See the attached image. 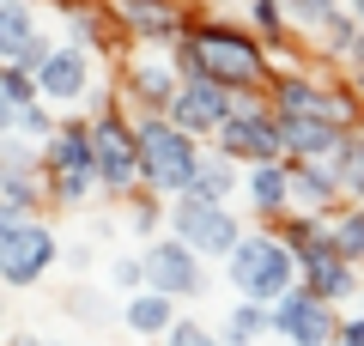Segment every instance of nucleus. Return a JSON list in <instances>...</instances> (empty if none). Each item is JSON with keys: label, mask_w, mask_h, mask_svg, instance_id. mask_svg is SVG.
Returning a JSON list of instances; mask_svg holds the SVG:
<instances>
[{"label": "nucleus", "mask_w": 364, "mask_h": 346, "mask_svg": "<svg viewBox=\"0 0 364 346\" xmlns=\"http://www.w3.org/2000/svg\"><path fill=\"white\" fill-rule=\"evenodd\" d=\"M176 73L182 79H219V85H231V91H249V85L267 79V55H261V43L243 37L237 25L195 19V25H182Z\"/></svg>", "instance_id": "obj_1"}, {"label": "nucleus", "mask_w": 364, "mask_h": 346, "mask_svg": "<svg viewBox=\"0 0 364 346\" xmlns=\"http://www.w3.org/2000/svg\"><path fill=\"white\" fill-rule=\"evenodd\" d=\"M225 273H231L237 298H249V304H273V298H286L291 280H298V256H291L286 237L255 231V237H243V243L225 256Z\"/></svg>", "instance_id": "obj_2"}, {"label": "nucleus", "mask_w": 364, "mask_h": 346, "mask_svg": "<svg viewBox=\"0 0 364 346\" xmlns=\"http://www.w3.org/2000/svg\"><path fill=\"white\" fill-rule=\"evenodd\" d=\"M134 146H140V177L164 194H182L195 182L200 158H207V152H195V134H182L170 115H146L134 128Z\"/></svg>", "instance_id": "obj_3"}, {"label": "nucleus", "mask_w": 364, "mask_h": 346, "mask_svg": "<svg viewBox=\"0 0 364 346\" xmlns=\"http://www.w3.org/2000/svg\"><path fill=\"white\" fill-rule=\"evenodd\" d=\"M170 225H176V243H188L195 256H231L237 243H243V225H237V213L225 201H213V194H195L182 189L176 213H170Z\"/></svg>", "instance_id": "obj_4"}, {"label": "nucleus", "mask_w": 364, "mask_h": 346, "mask_svg": "<svg viewBox=\"0 0 364 346\" xmlns=\"http://www.w3.org/2000/svg\"><path fill=\"white\" fill-rule=\"evenodd\" d=\"M267 328L279 334V340H291V346H334L340 316H334V304H322V298L310 292V285H291L286 298L267 304Z\"/></svg>", "instance_id": "obj_5"}, {"label": "nucleus", "mask_w": 364, "mask_h": 346, "mask_svg": "<svg viewBox=\"0 0 364 346\" xmlns=\"http://www.w3.org/2000/svg\"><path fill=\"white\" fill-rule=\"evenodd\" d=\"M219 152L231 158V164H273V158L286 152V140H279V115L255 110V103H237V110L219 122Z\"/></svg>", "instance_id": "obj_6"}, {"label": "nucleus", "mask_w": 364, "mask_h": 346, "mask_svg": "<svg viewBox=\"0 0 364 346\" xmlns=\"http://www.w3.org/2000/svg\"><path fill=\"white\" fill-rule=\"evenodd\" d=\"M43 177H49V189L61 194V201H85L91 189H97V164H91V128L79 122V128H61L49 140V152H43Z\"/></svg>", "instance_id": "obj_7"}, {"label": "nucleus", "mask_w": 364, "mask_h": 346, "mask_svg": "<svg viewBox=\"0 0 364 346\" xmlns=\"http://www.w3.org/2000/svg\"><path fill=\"white\" fill-rule=\"evenodd\" d=\"M55 256H61L55 231L37 225V219H25L18 231L0 237V285H37L43 273L55 268Z\"/></svg>", "instance_id": "obj_8"}, {"label": "nucleus", "mask_w": 364, "mask_h": 346, "mask_svg": "<svg viewBox=\"0 0 364 346\" xmlns=\"http://www.w3.org/2000/svg\"><path fill=\"white\" fill-rule=\"evenodd\" d=\"M91 128V164H97V182L104 189H128L134 177H140V146H134V128L122 122L116 110H104L97 122H85Z\"/></svg>", "instance_id": "obj_9"}, {"label": "nucleus", "mask_w": 364, "mask_h": 346, "mask_svg": "<svg viewBox=\"0 0 364 346\" xmlns=\"http://www.w3.org/2000/svg\"><path fill=\"white\" fill-rule=\"evenodd\" d=\"M140 268H146V285L164 298H200L207 292V273H200V256L188 243H176V237H164V243H146L140 249Z\"/></svg>", "instance_id": "obj_10"}, {"label": "nucleus", "mask_w": 364, "mask_h": 346, "mask_svg": "<svg viewBox=\"0 0 364 346\" xmlns=\"http://www.w3.org/2000/svg\"><path fill=\"white\" fill-rule=\"evenodd\" d=\"M231 110H237V91L231 85H219V79H182L164 115L176 122L182 134H195V140H200V134H219V122Z\"/></svg>", "instance_id": "obj_11"}, {"label": "nucleus", "mask_w": 364, "mask_h": 346, "mask_svg": "<svg viewBox=\"0 0 364 346\" xmlns=\"http://www.w3.org/2000/svg\"><path fill=\"white\" fill-rule=\"evenodd\" d=\"M37 91L43 103H73L91 91V55L79 49V43H61V49H49V61L37 67Z\"/></svg>", "instance_id": "obj_12"}, {"label": "nucleus", "mask_w": 364, "mask_h": 346, "mask_svg": "<svg viewBox=\"0 0 364 346\" xmlns=\"http://www.w3.org/2000/svg\"><path fill=\"white\" fill-rule=\"evenodd\" d=\"M273 103H279L273 115H316V122H334V128H346V122H352V103L346 98L310 85V79H291V73L273 85Z\"/></svg>", "instance_id": "obj_13"}, {"label": "nucleus", "mask_w": 364, "mask_h": 346, "mask_svg": "<svg viewBox=\"0 0 364 346\" xmlns=\"http://www.w3.org/2000/svg\"><path fill=\"white\" fill-rule=\"evenodd\" d=\"M286 189H291V213H304V219L328 213V206L340 201V182L328 177L322 158H291L286 164Z\"/></svg>", "instance_id": "obj_14"}, {"label": "nucleus", "mask_w": 364, "mask_h": 346, "mask_svg": "<svg viewBox=\"0 0 364 346\" xmlns=\"http://www.w3.org/2000/svg\"><path fill=\"white\" fill-rule=\"evenodd\" d=\"M279 140H286L291 158H328L346 134L334 122H316V115H279Z\"/></svg>", "instance_id": "obj_15"}, {"label": "nucleus", "mask_w": 364, "mask_h": 346, "mask_svg": "<svg viewBox=\"0 0 364 346\" xmlns=\"http://www.w3.org/2000/svg\"><path fill=\"white\" fill-rule=\"evenodd\" d=\"M116 13H122V25H128L134 37H152V43L158 37H182V25H188L170 0H122Z\"/></svg>", "instance_id": "obj_16"}, {"label": "nucleus", "mask_w": 364, "mask_h": 346, "mask_svg": "<svg viewBox=\"0 0 364 346\" xmlns=\"http://www.w3.org/2000/svg\"><path fill=\"white\" fill-rule=\"evenodd\" d=\"M37 37H43V31H37V13H31L25 0H0V67H13Z\"/></svg>", "instance_id": "obj_17"}, {"label": "nucleus", "mask_w": 364, "mask_h": 346, "mask_svg": "<svg viewBox=\"0 0 364 346\" xmlns=\"http://www.w3.org/2000/svg\"><path fill=\"white\" fill-rule=\"evenodd\" d=\"M122 322H128L134 334H164L170 322H176V298L152 292V285H140V292L128 298V310H122Z\"/></svg>", "instance_id": "obj_18"}, {"label": "nucleus", "mask_w": 364, "mask_h": 346, "mask_svg": "<svg viewBox=\"0 0 364 346\" xmlns=\"http://www.w3.org/2000/svg\"><path fill=\"white\" fill-rule=\"evenodd\" d=\"M176 85H182V73H176L170 61H140V67H134V98H140L146 110H158V115L170 110Z\"/></svg>", "instance_id": "obj_19"}, {"label": "nucleus", "mask_w": 364, "mask_h": 346, "mask_svg": "<svg viewBox=\"0 0 364 346\" xmlns=\"http://www.w3.org/2000/svg\"><path fill=\"white\" fill-rule=\"evenodd\" d=\"M249 201H255L261 213H291L286 158H273V164H249Z\"/></svg>", "instance_id": "obj_20"}, {"label": "nucleus", "mask_w": 364, "mask_h": 346, "mask_svg": "<svg viewBox=\"0 0 364 346\" xmlns=\"http://www.w3.org/2000/svg\"><path fill=\"white\" fill-rule=\"evenodd\" d=\"M261 334H267V304H231V316H225L219 328V346H255Z\"/></svg>", "instance_id": "obj_21"}, {"label": "nucleus", "mask_w": 364, "mask_h": 346, "mask_svg": "<svg viewBox=\"0 0 364 346\" xmlns=\"http://www.w3.org/2000/svg\"><path fill=\"white\" fill-rule=\"evenodd\" d=\"M231 182H237V164L231 158H200V170H195V182H188V189L195 194H213V201H225V194H231Z\"/></svg>", "instance_id": "obj_22"}, {"label": "nucleus", "mask_w": 364, "mask_h": 346, "mask_svg": "<svg viewBox=\"0 0 364 346\" xmlns=\"http://www.w3.org/2000/svg\"><path fill=\"white\" fill-rule=\"evenodd\" d=\"M328 237H334V249L346 261H364V206H346V213L328 225Z\"/></svg>", "instance_id": "obj_23"}, {"label": "nucleus", "mask_w": 364, "mask_h": 346, "mask_svg": "<svg viewBox=\"0 0 364 346\" xmlns=\"http://www.w3.org/2000/svg\"><path fill=\"white\" fill-rule=\"evenodd\" d=\"M249 25L261 37H286V6L279 0H249Z\"/></svg>", "instance_id": "obj_24"}, {"label": "nucleus", "mask_w": 364, "mask_h": 346, "mask_svg": "<svg viewBox=\"0 0 364 346\" xmlns=\"http://www.w3.org/2000/svg\"><path fill=\"white\" fill-rule=\"evenodd\" d=\"M0 91L13 103H37L43 91H37V73H18V67H0Z\"/></svg>", "instance_id": "obj_25"}, {"label": "nucleus", "mask_w": 364, "mask_h": 346, "mask_svg": "<svg viewBox=\"0 0 364 346\" xmlns=\"http://www.w3.org/2000/svg\"><path fill=\"white\" fill-rule=\"evenodd\" d=\"M18 134H31V140H49V110L37 103H18Z\"/></svg>", "instance_id": "obj_26"}, {"label": "nucleus", "mask_w": 364, "mask_h": 346, "mask_svg": "<svg viewBox=\"0 0 364 346\" xmlns=\"http://www.w3.org/2000/svg\"><path fill=\"white\" fill-rule=\"evenodd\" d=\"M109 280H116L122 292H140V285H146V268H140V256H122L116 268H109Z\"/></svg>", "instance_id": "obj_27"}, {"label": "nucleus", "mask_w": 364, "mask_h": 346, "mask_svg": "<svg viewBox=\"0 0 364 346\" xmlns=\"http://www.w3.org/2000/svg\"><path fill=\"white\" fill-rule=\"evenodd\" d=\"M164 340H170V346H207L213 334L200 328V322H170V328H164Z\"/></svg>", "instance_id": "obj_28"}, {"label": "nucleus", "mask_w": 364, "mask_h": 346, "mask_svg": "<svg viewBox=\"0 0 364 346\" xmlns=\"http://www.w3.org/2000/svg\"><path fill=\"white\" fill-rule=\"evenodd\" d=\"M25 206H18V201H0V237H6V231H18V225H25Z\"/></svg>", "instance_id": "obj_29"}, {"label": "nucleus", "mask_w": 364, "mask_h": 346, "mask_svg": "<svg viewBox=\"0 0 364 346\" xmlns=\"http://www.w3.org/2000/svg\"><path fill=\"white\" fill-rule=\"evenodd\" d=\"M13 128H18V103L0 91V134H13Z\"/></svg>", "instance_id": "obj_30"}, {"label": "nucleus", "mask_w": 364, "mask_h": 346, "mask_svg": "<svg viewBox=\"0 0 364 346\" xmlns=\"http://www.w3.org/2000/svg\"><path fill=\"white\" fill-rule=\"evenodd\" d=\"M334 340H352V346H364V316H352V322H340V334Z\"/></svg>", "instance_id": "obj_31"}, {"label": "nucleus", "mask_w": 364, "mask_h": 346, "mask_svg": "<svg viewBox=\"0 0 364 346\" xmlns=\"http://www.w3.org/2000/svg\"><path fill=\"white\" fill-rule=\"evenodd\" d=\"M352 19H358V31H364V0H352Z\"/></svg>", "instance_id": "obj_32"}, {"label": "nucleus", "mask_w": 364, "mask_h": 346, "mask_svg": "<svg viewBox=\"0 0 364 346\" xmlns=\"http://www.w3.org/2000/svg\"><path fill=\"white\" fill-rule=\"evenodd\" d=\"M13 346H43V340H37V334H18V340H13Z\"/></svg>", "instance_id": "obj_33"}, {"label": "nucleus", "mask_w": 364, "mask_h": 346, "mask_svg": "<svg viewBox=\"0 0 364 346\" xmlns=\"http://www.w3.org/2000/svg\"><path fill=\"white\" fill-rule=\"evenodd\" d=\"M352 55H358V67H364V31H358V43H352Z\"/></svg>", "instance_id": "obj_34"}, {"label": "nucleus", "mask_w": 364, "mask_h": 346, "mask_svg": "<svg viewBox=\"0 0 364 346\" xmlns=\"http://www.w3.org/2000/svg\"><path fill=\"white\" fill-rule=\"evenodd\" d=\"M316 6H340V0H316Z\"/></svg>", "instance_id": "obj_35"}, {"label": "nucleus", "mask_w": 364, "mask_h": 346, "mask_svg": "<svg viewBox=\"0 0 364 346\" xmlns=\"http://www.w3.org/2000/svg\"><path fill=\"white\" fill-rule=\"evenodd\" d=\"M207 346H219V340H207Z\"/></svg>", "instance_id": "obj_36"}, {"label": "nucleus", "mask_w": 364, "mask_h": 346, "mask_svg": "<svg viewBox=\"0 0 364 346\" xmlns=\"http://www.w3.org/2000/svg\"><path fill=\"white\" fill-rule=\"evenodd\" d=\"M340 346H352V340H340Z\"/></svg>", "instance_id": "obj_37"}]
</instances>
